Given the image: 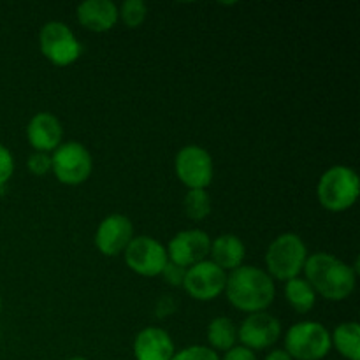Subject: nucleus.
I'll use <instances>...</instances> for the list:
<instances>
[{"mask_svg": "<svg viewBox=\"0 0 360 360\" xmlns=\"http://www.w3.org/2000/svg\"><path fill=\"white\" fill-rule=\"evenodd\" d=\"M304 280L327 301H345L355 290L357 283V264L348 266L330 253L319 252L308 255L304 264Z\"/></svg>", "mask_w": 360, "mask_h": 360, "instance_id": "nucleus-1", "label": "nucleus"}, {"mask_svg": "<svg viewBox=\"0 0 360 360\" xmlns=\"http://www.w3.org/2000/svg\"><path fill=\"white\" fill-rule=\"evenodd\" d=\"M224 292L236 309L250 315V313L266 311L273 304L276 285L266 271L243 264L238 269L231 271Z\"/></svg>", "mask_w": 360, "mask_h": 360, "instance_id": "nucleus-2", "label": "nucleus"}, {"mask_svg": "<svg viewBox=\"0 0 360 360\" xmlns=\"http://www.w3.org/2000/svg\"><path fill=\"white\" fill-rule=\"evenodd\" d=\"M360 192L359 174L347 165H333L319 179V202L333 213L347 211L357 202Z\"/></svg>", "mask_w": 360, "mask_h": 360, "instance_id": "nucleus-3", "label": "nucleus"}, {"mask_svg": "<svg viewBox=\"0 0 360 360\" xmlns=\"http://www.w3.org/2000/svg\"><path fill=\"white\" fill-rule=\"evenodd\" d=\"M308 259V246L295 232L280 234L269 245L266 252L267 274L273 280L288 281L297 278L304 269Z\"/></svg>", "mask_w": 360, "mask_h": 360, "instance_id": "nucleus-4", "label": "nucleus"}, {"mask_svg": "<svg viewBox=\"0 0 360 360\" xmlns=\"http://www.w3.org/2000/svg\"><path fill=\"white\" fill-rule=\"evenodd\" d=\"M330 348L329 329L320 322H297L285 334V352L292 360H320L327 357Z\"/></svg>", "mask_w": 360, "mask_h": 360, "instance_id": "nucleus-5", "label": "nucleus"}, {"mask_svg": "<svg viewBox=\"0 0 360 360\" xmlns=\"http://www.w3.org/2000/svg\"><path fill=\"white\" fill-rule=\"evenodd\" d=\"M51 171L55 178L63 185L77 186L91 176L94 158L86 146L77 141H67L53 151Z\"/></svg>", "mask_w": 360, "mask_h": 360, "instance_id": "nucleus-6", "label": "nucleus"}, {"mask_svg": "<svg viewBox=\"0 0 360 360\" xmlns=\"http://www.w3.org/2000/svg\"><path fill=\"white\" fill-rule=\"evenodd\" d=\"M39 48L42 55L58 67H67L81 56L83 46L69 25L63 21H48L39 32Z\"/></svg>", "mask_w": 360, "mask_h": 360, "instance_id": "nucleus-7", "label": "nucleus"}, {"mask_svg": "<svg viewBox=\"0 0 360 360\" xmlns=\"http://www.w3.org/2000/svg\"><path fill=\"white\" fill-rule=\"evenodd\" d=\"M174 171L188 190H206L214 176L213 158L206 148L188 144L176 153Z\"/></svg>", "mask_w": 360, "mask_h": 360, "instance_id": "nucleus-8", "label": "nucleus"}, {"mask_svg": "<svg viewBox=\"0 0 360 360\" xmlns=\"http://www.w3.org/2000/svg\"><path fill=\"white\" fill-rule=\"evenodd\" d=\"M123 257L130 271L146 278L160 276L165 264L169 262L165 246L151 236H134Z\"/></svg>", "mask_w": 360, "mask_h": 360, "instance_id": "nucleus-9", "label": "nucleus"}, {"mask_svg": "<svg viewBox=\"0 0 360 360\" xmlns=\"http://www.w3.org/2000/svg\"><path fill=\"white\" fill-rule=\"evenodd\" d=\"M225 281L227 273L224 269L211 260H202L186 269L183 288L197 301H213L225 290Z\"/></svg>", "mask_w": 360, "mask_h": 360, "instance_id": "nucleus-10", "label": "nucleus"}, {"mask_svg": "<svg viewBox=\"0 0 360 360\" xmlns=\"http://www.w3.org/2000/svg\"><path fill=\"white\" fill-rule=\"evenodd\" d=\"M210 234L200 229H186V231L178 232L165 246L169 260L185 269L207 260L206 257L210 255Z\"/></svg>", "mask_w": 360, "mask_h": 360, "instance_id": "nucleus-11", "label": "nucleus"}, {"mask_svg": "<svg viewBox=\"0 0 360 360\" xmlns=\"http://www.w3.org/2000/svg\"><path fill=\"white\" fill-rule=\"evenodd\" d=\"M281 322L267 311L250 313L238 329V340L248 350H264L280 340Z\"/></svg>", "mask_w": 360, "mask_h": 360, "instance_id": "nucleus-12", "label": "nucleus"}, {"mask_svg": "<svg viewBox=\"0 0 360 360\" xmlns=\"http://www.w3.org/2000/svg\"><path fill=\"white\" fill-rule=\"evenodd\" d=\"M134 239L132 220L125 214H109L98 224L95 231V246L105 257H116L125 252L129 243Z\"/></svg>", "mask_w": 360, "mask_h": 360, "instance_id": "nucleus-13", "label": "nucleus"}, {"mask_svg": "<svg viewBox=\"0 0 360 360\" xmlns=\"http://www.w3.org/2000/svg\"><path fill=\"white\" fill-rule=\"evenodd\" d=\"M27 139L35 151H55L63 139L62 123L51 112H37L27 125Z\"/></svg>", "mask_w": 360, "mask_h": 360, "instance_id": "nucleus-14", "label": "nucleus"}, {"mask_svg": "<svg viewBox=\"0 0 360 360\" xmlns=\"http://www.w3.org/2000/svg\"><path fill=\"white\" fill-rule=\"evenodd\" d=\"M174 354V341L162 327H146L134 340L136 360H171Z\"/></svg>", "mask_w": 360, "mask_h": 360, "instance_id": "nucleus-15", "label": "nucleus"}, {"mask_svg": "<svg viewBox=\"0 0 360 360\" xmlns=\"http://www.w3.org/2000/svg\"><path fill=\"white\" fill-rule=\"evenodd\" d=\"M77 21L83 25L86 30L108 32L118 23V6L112 0H84L76 9Z\"/></svg>", "mask_w": 360, "mask_h": 360, "instance_id": "nucleus-16", "label": "nucleus"}, {"mask_svg": "<svg viewBox=\"0 0 360 360\" xmlns=\"http://www.w3.org/2000/svg\"><path fill=\"white\" fill-rule=\"evenodd\" d=\"M211 262L224 271H234L243 266L246 257V246L236 234H221L211 239Z\"/></svg>", "mask_w": 360, "mask_h": 360, "instance_id": "nucleus-17", "label": "nucleus"}, {"mask_svg": "<svg viewBox=\"0 0 360 360\" xmlns=\"http://www.w3.org/2000/svg\"><path fill=\"white\" fill-rule=\"evenodd\" d=\"M330 343L334 345L341 357L348 360H360V327L357 322H343L330 334Z\"/></svg>", "mask_w": 360, "mask_h": 360, "instance_id": "nucleus-18", "label": "nucleus"}, {"mask_svg": "<svg viewBox=\"0 0 360 360\" xmlns=\"http://www.w3.org/2000/svg\"><path fill=\"white\" fill-rule=\"evenodd\" d=\"M206 336L211 350L229 352L236 347V341H238V327L229 316H217L207 326Z\"/></svg>", "mask_w": 360, "mask_h": 360, "instance_id": "nucleus-19", "label": "nucleus"}, {"mask_svg": "<svg viewBox=\"0 0 360 360\" xmlns=\"http://www.w3.org/2000/svg\"><path fill=\"white\" fill-rule=\"evenodd\" d=\"M285 299L297 313H309L316 304V292L304 278L285 281Z\"/></svg>", "mask_w": 360, "mask_h": 360, "instance_id": "nucleus-20", "label": "nucleus"}, {"mask_svg": "<svg viewBox=\"0 0 360 360\" xmlns=\"http://www.w3.org/2000/svg\"><path fill=\"white\" fill-rule=\"evenodd\" d=\"M185 214L193 221H200L210 217L211 197L207 190H188L183 200Z\"/></svg>", "mask_w": 360, "mask_h": 360, "instance_id": "nucleus-21", "label": "nucleus"}, {"mask_svg": "<svg viewBox=\"0 0 360 360\" xmlns=\"http://www.w3.org/2000/svg\"><path fill=\"white\" fill-rule=\"evenodd\" d=\"M118 16L130 28H137L144 23L148 16V6L143 0H125L118 7Z\"/></svg>", "mask_w": 360, "mask_h": 360, "instance_id": "nucleus-22", "label": "nucleus"}, {"mask_svg": "<svg viewBox=\"0 0 360 360\" xmlns=\"http://www.w3.org/2000/svg\"><path fill=\"white\" fill-rule=\"evenodd\" d=\"M171 360H220L218 354L211 350L210 347H202V345H193V347H186L183 350L176 352L174 357Z\"/></svg>", "mask_w": 360, "mask_h": 360, "instance_id": "nucleus-23", "label": "nucleus"}, {"mask_svg": "<svg viewBox=\"0 0 360 360\" xmlns=\"http://www.w3.org/2000/svg\"><path fill=\"white\" fill-rule=\"evenodd\" d=\"M27 167L32 174L44 176L51 171V155L44 153V151H34L28 157Z\"/></svg>", "mask_w": 360, "mask_h": 360, "instance_id": "nucleus-24", "label": "nucleus"}, {"mask_svg": "<svg viewBox=\"0 0 360 360\" xmlns=\"http://www.w3.org/2000/svg\"><path fill=\"white\" fill-rule=\"evenodd\" d=\"M14 172V157L4 144H0V186L6 185Z\"/></svg>", "mask_w": 360, "mask_h": 360, "instance_id": "nucleus-25", "label": "nucleus"}, {"mask_svg": "<svg viewBox=\"0 0 360 360\" xmlns=\"http://www.w3.org/2000/svg\"><path fill=\"white\" fill-rule=\"evenodd\" d=\"M185 274H186L185 267L176 266L174 262H171V260H169V262L165 264V267H164V271H162L160 276L164 278L169 285H172V287H183Z\"/></svg>", "mask_w": 360, "mask_h": 360, "instance_id": "nucleus-26", "label": "nucleus"}, {"mask_svg": "<svg viewBox=\"0 0 360 360\" xmlns=\"http://www.w3.org/2000/svg\"><path fill=\"white\" fill-rule=\"evenodd\" d=\"M221 360H257L255 354L245 347H234L229 352H225L224 359Z\"/></svg>", "mask_w": 360, "mask_h": 360, "instance_id": "nucleus-27", "label": "nucleus"}, {"mask_svg": "<svg viewBox=\"0 0 360 360\" xmlns=\"http://www.w3.org/2000/svg\"><path fill=\"white\" fill-rule=\"evenodd\" d=\"M264 360H292V357L285 350H278V348H276V350L269 352V354L266 355V359H264Z\"/></svg>", "mask_w": 360, "mask_h": 360, "instance_id": "nucleus-28", "label": "nucleus"}, {"mask_svg": "<svg viewBox=\"0 0 360 360\" xmlns=\"http://www.w3.org/2000/svg\"><path fill=\"white\" fill-rule=\"evenodd\" d=\"M69 360H88V359H84V357H72V359H69Z\"/></svg>", "mask_w": 360, "mask_h": 360, "instance_id": "nucleus-29", "label": "nucleus"}, {"mask_svg": "<svg viewBox=\"0 0 360 360\" xmlns=\"http://www.w3.org/2000/svg\"><path fill=\"white\" fill-rule=\"evenodd\" d=\"M0 311H2V297H0Z\"/></svg>", "mask_w": 360, "mask_h": 360, "instance_id": "nucleus-30", "label": "nucleus"}]
</instances>
